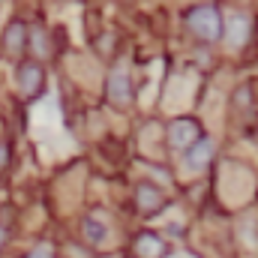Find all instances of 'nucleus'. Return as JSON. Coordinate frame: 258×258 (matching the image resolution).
<instances>
[{
    "label": "nucleus",
    "instance_id": "obj_1",
    "mask_svg": "<svg viewBox=\"0 0 258 258\" xmlns=\"http://www.w3.org/2000/svg\"><path fill=\"white\" fill-rule=\"evenodd\" d=\"M189 27H192L195 36H201L207 42H213V39L222 36V21H219V15H216L213 6H198V9H192L189 12Z\"/></svg>",
    "mask_w": 258,
    "mask_h": 258
},
{
    "label": "nucleus",
    "instance_id": "obj_2",
    "mask_svg": "<svg viewBox=\"0 0 258 258\" xmlns=\"http://www.w3.org/2000/svg\"><path fill=\"white\" fill-rule=\"evenodd\" d=\"M105 90H108V99H111L117 108H126L129 102H132V81H129V72L123 66H117V69L108 75Z\"/></svg>",
    "mask_w": 258,
    "mask_h": 258
},
{
    "label": "nucleus",
    "instance_id": "obj_3",
    "mask_svg": "<svg viewBox=\"0 0 258 258\" xmlns=\"http://www.w3.org/2000/svg\"><path fill=\"white\" fill-rule=\"evenodd\" d=\"M201 138V126L195 123L192 117H177V120H171V126H168V141H171V147H177V150H186L192 141Z\"/></svg>",
    "mask_w": 258,
    "mask_h": 258
},
{
    "label": "nucleus",
    "instance_id": "obj_4",
    "mask_svg": "<svg viewBox=\"0 0 258 258\" xmlns=\"http://www.w3.org/2000/svg\"><path fill=\"white\" fill-rule=\"evenodd\" d=\"M42 81H45V75H42V66L39 63L27 60V63L18 66V90H21L27 99H33V96L42 90Z\"/></svg>",
    "mask_w": 258,
    "mask_h": 258
},
{
    "label": "nucleus",
    "instance_id": "obj_5",
    "mask_svg": "<svg viewBox=\"0 0 258 258\" xmlns=\"http://www.w3.org/2000/svg\"><path fill=\"white\" fill-rule=\"evenodd\" d=\"M225 39H228V45H234V48H240V45L249 39V18H246L243 12H234V15L228 18V24H225Z\"/></svg>",
    "mask_w": 258,
    "mask_h": 258
},
{
    "label": "nucleus",
    "instance_id": "obj_6",
    "mask_svg": "<svg viewBox=\"0 0 258 258\" xmlns=\"http://www.w3.org/2000/svg\"><path fill=\"white\" fill-rule=\"evenodd\" d=\"M24 45H27V27H24V21L15 18V21H9V27L3 33V48H6V54H21Z\"/></svg>",
    "mask_w": 258,
    "mask_h": 258
},
{
    "label": "nucleus",
    "instance_id": "obj_7",
    "mask_svg": "<svg viewBox=\"0 0 258 258\" xmlns=\"http://www.w3.org/2000/svg\"><path fill=\"white\" fill-rule=\"evenodd\" d=\"M132 249H135L138 258H162L165 255V243H162L156 234H150V231H141V234L135 237Z\"/></svg>",
    "mask_w": 258,
    "mask_h": 258
},
{
    "label": "nucleus",
    "instance_id": "obj_8",
    "mask_svg": "<svg viewBox=\"0 0 258 258\" xmlns=\"http://www.w3.org/2000/svg\"><path fill=\"white\" fill-rule=\"evenodd\" d=\"M135 201H138V207L147 210V213L165 207V195H162V189H159V186H150V183H141V186L135 189Z\"/></svg>",
    "mask_w": 258,
    "mask_h": 258
},
{
    "label": "nucleus",
    "instance_id": "obj_9",
    "mask_svg": "<svg viewBox=\"0 0 258 258\" xmlns=\"http://www.w3.org/2000/svg\"><path fill=\"white\" fill-rule=\"evenodd\" d=\"M186 150H189V153H186V165H189V168H204V165L213 159V141H210V138L192 141Z\"/></svg>",
    "mask_w": 258,
    "mask_h": 258
},
{
    "label": "nucleus",
    "instance_id": "obj_10",
    "mask_svg": "<svg viewBox=\"0 0 258 258\" xmlns=\"http://www.w3.org/2000/svg\"><path fill=\"white\" fill-rule=\"evenodd\" d=\"M84 237L96 246V243H102V240L108 237V225H105V222H99L96 216H87V219H84Z\"/></svg>",
    "mask_w": 258,
    "mask_h": 258
},
{
    "label": "nucleus",
    "instance_id": "obj_11",
    "mask_svg": "<svg viewBox=\"0 0 258 258\" xmlns=\"http://www.w3.org/2000/svg\"><path fill=\"white\" fill-rule=\"evenodd\" d=\"M27 36L36 42V51H39V54H45V51H48V42H45V33H42V27H33Z\"/></svg>",
    "mask_w": 258,
    "mask_h": 258
},
{
    "label": "nucleus",
    "instance_id": "obj_12",
    "mask_svg": "<svg viewBox=\"0 0 258 258\" xmlns=\"http://www.w3.org/2000/svg\"><path fill=\"white\" fill-rule=\"evenodd\" d=\"M27 258H54V252H51V246H48V243H39V246H36Z\"/></svg>",
    "mask_w": 258,
    "mask_h": 258
},
{
    "label": "nucleus",
    "instance_id": "obj_13",
    "mask_svg": "<svg viewBox=\"0 0 258 258\" xmlns=\"http://www.w3.org/2000/svg\"><path fill=\"white\" fill-rule=\"evenodd\" d=\"M6 165H9V144H3V141H0V171H3Z\"/></svg>",
    "mask_w": 258,
    "mask_h": 258
},
{
    "label": "nucleus",
    "instance_id": "obj_14",
    "mask_svg": "<svg viewBox=\"0 0 258 258\" xmlns=\"http://www.w3.org/2000/svg\"><path fill=\"white\" fill-rule=\"evenodd\" d=\"M3 237H6V231H3V228H0V243H3Z\"/></svg>",
    "mask_w": 258,
    "mask_h": 258
}]
</instances>
